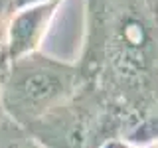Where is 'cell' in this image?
Returning a JSON list of instances; mask_svg holds the SVG:
<instances>
[{"label": "cell", "instance_id": "cell-1", "mask_svg": "<svg viewBox=\"0 0 158 148\" xmlns=\"http://www.w3.org/2000/svg\"><path fill=\"white\" fill-rule=\"evenodd\" d=\"M83 75L75 63H65L34 51L0 67V97L4 115L30 128L69 101L81 87Z\"/></svg>", "mask_w": 158, "mask_h": 148}, {"label": "cell", "instance_id": "cell-2", "mask_svg": "<svg viewBox=\"0 0 158 148\" xmlns=\"http://www.w3.org/2000/svg\"><path fill=\"white\" fill-rule=\"evenodd\" d=\"M59 4H61V0L14 10L6 28V39H4L0 67L18 57L30 56V53L42 49Z\"/></svg>", "mask_w": 158, "mask_h": 148}, {"label": "cell", "instance_id": "cell-3", "mask_svg": "<svg viewBox=\"0 0 158 148\" xmlns=\"http://www.w3.org/2000/svg\"><path fill=\"white\" fill-rule=\"evenodd\" d=\"M0 148H44L38 138L4 115L0 118Z\"/></svg>", "mask_w": 158, "mask_h": 148}, {"label": "cell", "instance_id": "cell-4", "mask_svg": "<svg viewBox=\"0 0 158 148\" xmlns=\"http://www.w3.org/2000/svg\"><path fill=\"white\" fill-rule=\"evenodd\" d=\"M14 4L12 0H0V63H2V51H4V39H6V28L12 18Z\"/></svg>", "mask_w": 158, "mask_h": 148}, {"label": "cell", "instance_id": "cell-5", "mask_svg": "<svg viewBox=\"0 0 158 148\" xmlns=\"http://www.w3.org/2000/svg\"><path fill=\"white\" fill-rule=\"evenodd\" d=\"M46 2H56V0H12L14 10L24 8V6H34V4H46Z\"/></svg>", "mask_w": 158, "mask_h": 148}, {"label": "cell", "instance_id": "cell-6", "mask_svg": "<svg viewBox=\"0 0 158 148\" xmlns=\"http://www.w3.org/2000/svg\"><path fill=\"white\" fill-rule=\"evenodd\" d=\"M103 148H136V146H132L131 142H127L125 138H115V140H111V142H107Z\"/></svg>", "mask_w": 158, "mask_h": 148}, {"label": "cell", "instance_id": "cell-7", "mask_svg": "<svg viewBox=\"0 0 158 148\" xmlns=\"http://www.w3.org/2000/svg\"><path fill=\"white\" fill-rule=\"evenodd\" d=\"M140 148H158V138L152 140V142H148V144H144V146H140Z\"/></svg>", "mask_w": 158, "mask_h": 148}, {"label": "cell", "instance_id": "cell-8", "mask_svg": "<svg viewBox=\"0 0 158 148\" xmlns=\"http://www.w3.org/2000/svg\"><path fill=\"white\" fill-rule=\"evenodd\" d=\"M4 117V109H2V97H0V118Z\"/></svg>", "mask_w": 158, "mask_h": 148}, {"label": "cell", "instance_id": "cell-9", "mask_svg": "<svg viewBox=\"0 0 158 148\" xmlns=\"http://www.w3.org/2000/svg\"><path fill=\"white\" fill-rule=\"evenodd\" d=\"M146 2H150V4H152V2H154V0H146Z\"/></svg>", "mask_w": 158, "mask_h": 148}]
</instances>
